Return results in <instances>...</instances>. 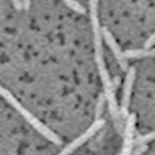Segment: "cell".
I'll return each mask as SVG.
<instances>
[{"mask_svg":"<svg viewBox=\"0 0 155 155\" xmlns=\"http://www.w3.org/2000/svg\"><path fill=\"white\" fill-rule=\"evenodd\" d=\"M0 95H1V96H2V97H4V99L6 100L9 104H12L14 108L16 109V110H17V111L19 112L24 118H25L26 120H27V122H30L31 125L33 126V127H34L35 129L38 130L39 133L42 134L44 137L48 138L50 142L57 144V145L61 144V139L58 137V135H56L52 130L49 129L47 126L43 125L39 119H36V118H35V117L33 116L28 110H26L22 104L19 103V101H17V99H16V97H15V96H14L9 91H7L5 87L1 86V85H0Z\"/></svg>","mask_w":155,"mask_h":155,"instance_id":"cell-1","label":"cell"},{"mask_svg":"<svg viewBox=\"0 0 155 155\" xmlns=\"http://www.w3.org/2000/svg\"><path fill=\"white\" fill-rule=\"evenodd\" d=\"M103 126H104L103 119H96V120L93 122V125L91 126L85 133L82 134V135H81L79 137L76 138L75 140H73L69 145H67V146H66L58 155H70L75 150H77L79 146H82L87 139H90L91 137H93L95 134L97 133Z\"/></svg>","mask_w":155,"mask_h":155,"instance_id":"cell-2","label":"cell"},{"mask_svg":"<svg viewBox=\"0 0 155 155\" xmlns=\"http://www.w3.org/2000/svg\"><path fill=\"white\" fill-rule=\"evenodd\" d=\"M136 77V69L131 67L127 70V76L125 79V85H124V92H122V100H121L120 107V114L124 119H127L129 116L128 113V108H129L130 97H131V91H133L134 82Z\"/></svg>","mask_w":155,"mask_h":155,"instance_id":"cell-3","label":"cell"},{"mask_svg":"<svg viewBox=\"0 0 155 155\" xmlns=\"http://www.w3.org/2000/svg\"><path fill=\"white\" fill-rule=\"evenodd\" d=\"M135 125H136V116L131 113L126 119V126L124 129V145L119 155H130L133 152L134 146V133H135Z\"/></svg>","mask_w":155,"mask_h":155,"instance_id":"cell-4","label":"cell"},{"mask_svg":"<svg viewBox=\"0 0 155 155\" xmlns=\"http://www.w3.org/2000/svg\"><path fill=\"white\" fill-rule=\"evenodd\" d=\"M102 36L105 40V42L108 44V47L111 49L113 56L116 57L118 64L120 65V68L122 70H128V62H127V58L125 57L124 52L121 51L119 44L117 43L114 36L112 35V33L107 28V27H102Z\"/></svg>","mask_w":155,"mask_h":155,"instance_id":"cell-5","label":"cell"},{"mask_svg":"<svg viewBox=\"0 0 155 155\" xmlns=\"http://www.w3.org/2000/svg\"><path fill=\"white\" fill-rule=\"evenodd\" d=\"M127 59H140L147 57H155V48L154 49H136V50H127L124 52Z\"/></svg>","mask_w":155,"mask_h":155,"instance_id":"cell-6","label":"cell"},{"mask_svg":"<svg viewBox=\"0 0 155 155\" xmlns=\"http://www.w3.org/2000/svg\"><path fill=\"white\" fill-rule=\"evenodd\" d=\"M90 16L92 27H99V0H90Z\"/></svg>","mask_w":155,"mask_h":155,"instance_id":"cell-7","label":"cell"},{"mask_svg":"<svg viewBox=\"0 0 155 155\" xmlns=\"http://www.w3.org/2000/svg\"><path fill=\"white\" fill-rule=\"evenodd\" d=\"M62 1H64L71 10H74L75 13L82 14V15H85V13H86L85 8H84L79 2H77L76 0H62Z\"/></svg>","mask_w":155,"mask_h":155,"instance_id":"cell-8","label":"cell"},{"mask_svg":"<svg viewBox=\"0 0 155 155\" xmlns=\"http://www.w3.org/2000/svg\"><path fill=\"white\" fill-rule=\"evenodd\" d=\"M105 101H107V100H105V96L102 94H100L99 100H97V104H96V110H95V117H96V119H100V117L102 116Z\"/></svg>","mask_w":155,"mask_h":155,"instance_id":"cell-9","label":"cell"},{"mask_svg":"<svg viewBox=\"0 0 155 155\" xmlns=\"http://www.w3.org/2000/svg\"><path fill=\"white\" fill-rule=\"evenodd\" d=\"M155 139V131L150 134H146V135H143V136H138L136 139H135V144L137 145H140V144H146V143L151 142V140H154Z\"/></svg>","mask_w":155,"mask_h":155,"instance_id":"cell-10","label":"cell"},{"mask_svg":"<svg viewBox=\"0 0 155 155\" xmlns=\"http://www.w3.org/2000/svg\"><path fill=\"white\" fill-rule=\"evenodd\" d=\"M153 45H155V31H154V33L146 40V42L144 43V49H146V50L152 49Z\"/></svg>","mask_w":155,"mask_h":155,"instance_id":"cell-11","label":"cell"},{"mask_svg":"<svg viewBox=\"0 0 155 155\" xmlns=\"http://www.w3.org/2000/svg\"><path fill=\"white\" fill-rule=\"evenodd\" d=\"M146 150H147L146 144H140V145H138V146L131 152V154L130 155H142Z\"/></svg>","mask_w":155,"mask_h":155,"instance_id":"cell-12","label":"cell"},{"mask_svg":"<svg viewBox=\"0 0 155 155\" xmlns=\"http://www.w3.org/2000/svg\"><path fill=\"white\" fill-rule=\"evenodd\" d=\"M12 2H13L14 7L17 9V10L24 9L23 8V0H12Z\"/></svg>","mask_w":155,"mask_h":155,"instance_id":"cell-13","label":"cell"},{"mask_svg":"<svg viewBox=\"0 0 155 155\" xmlns=\"http://www.w3.org/2000/svg\"><path fill=\"white\" fill-rule=\"evenodd\" d=\"M31 7V0H23V8L25 10H28Z\"/></svg>","mask_w":155,"mask_h":155,"instance_id":"cell-14","label":"cell"},{"mask_svg":"<svg viewBox=\"0 0 155 155\" xmlns=\"http://www.w3.org/2000/svg\"><path fill=\"white\" fill-rule=\"evenodd\" d=\"M119 82H120V78H119V77H116L114 79H113V81H112L114 88H116V87H118V85H119Z\"/></svg>","mask_w":155,"mask_h":155,"instance_id":"cell-15","label":"cell"}]
</instances>
